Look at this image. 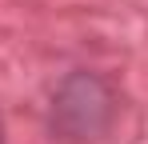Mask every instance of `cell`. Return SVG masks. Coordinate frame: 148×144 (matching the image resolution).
<instances>
[{"mask_svg":"<svg viewBox=\"0 0 148 144\" xmlns=\"http://www.w3.org/2000/svg\"><path fill=\"white\" fill-rule=\"evenodd\" d=\"M116 116H120V96L108 84V76L76 68L52 92L48 132L60 144H96L112 132Z\"/></svg>","mask_w":148,"mask_h":144,"instance_id":"1","label":"cell"},{"mask_svg":"<svg viewBox=\"0 0 148 144\" xmlns=\"http://www.w3.org/2000/svg\"><path fill=\"white\" fill-rule=\"evenodd\" d=\"M0 144H4V116H0Z\"/></svg>","mask_w":148,"mask_h":144,"instance_id":"2","label":"cell"}]
</instances>
